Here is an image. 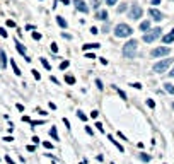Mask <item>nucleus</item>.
<instances>
[{"mask_svg":"<svg viewBox=\"0 0 174 164\" xmlns=\"http://www.w3.org/2000/svg\"><path fill=\"white\" fill-rule=\"evenodd\" d=\"M137 39H130V41L123 46V57L125 58H133L135 53H137Z\"/></svg>","mask_w":174,"mask_h":164,"instance_id":"obj_1","label":"nucleus"},{"mask_svg":"<svg viewBox=\"0 0 174 164\" xmlns=\"http://www.w3.org/2000/svg\"><path fill=\"white\" fill-rule=\"evenodd\" d=\"M132 32H133V29L128 26V24H118V26L114 27L116 38H128V36H132Z\"/></svg>","mask_w":174,"mask_h":164,"instance_id":"obj_2","label":"nucleus"},{"mask_svg":"<svg viewBox=\"0 0 174 164\" xmlns=\"http://www.w3.org/2000/svg\"><path fill=\"white\" fill-rule=\"evenodd\" d=\"M160 34H162V29H160V27H154V29H150L148 32L143 34V41H145V43H152V41H155Z\"/></svg>","mask_w":174,"mask_h":164,"instance_id":"obj_3","label":"nucleus"},{"mask_svg":"<svg viewBox=\"0 0 174 164\" xmlns=\"http://www.w3.org/2000/svg\"><path fill=\"white\" fill-rule=\"evenodd\" d=\"M172 63V58H166L162 60V62H159V63L154 65V72H157V74H162V72H166L167 70V67Z\"/></svg>","mask_w":174,"mask_h":164,"instance_id":"obj_4","label":"nucleus"},{"mask_svg":"<svg viewBox=\"0 0 174 164\" xmlns=\"http://www.w3.org/2000/svg\"><path fill=\"white\" fill-rule=\"evenodd\" d=\"M142 7L138 5V4H133L132 9H130V17H132L133 21H137V19H140L142 17Z\"/></svg>","mask_w":174,"mask_h":164,"instance_id":"obj_5","label":"nucleus"},{"mask_svg":"<svg viewBox=\"0 0 174 164\" xmlns=\"http://www.w3.org/2000/svg\"><path fill=\"white\" fill-rule=\"evenodd\" d=\"M169 50L167 46H159V48H155V50H152V57L154 58H157V57H166V55H169Z\"/></svg>","mask_w":174,"mask_h":164,"instance_id":"obj_6","label":"nucleus"},{"mask_svg":"<svg viewBox=\"0 0 174 164\" xmlns=\"http://www.w3.org/2000/svg\"><path fill=\"white\" fill-rule=\"evenodd\" d=\"M74 4H75V9H77V11H80L82 14H87V12H89V7L85 5L84 0H74Z\"/></svg>","mask_w":174,"mask_h":164,"instance_id":"obj_7","label":"nucleus"},{"mask_svg":"<svg viewBox=\"0 0 174 164\" xmlns=\"http://www.w3.org/2000/svg\"><path fill=\"white\" fill-rule=\"evenodd\" d=\"M148 16L152 17L154 21H157V22H160L162 21V12H159V11H155V9H150V11H148Z\"/></svg>","mask_w":174,"mask_h":164,"instance_id":"obj_8","label":"nucleus"},{"mask_svg":"<svg viewBox=\"0 0 174 164\" xmlns=\"http://www.w3.org/2000/svg\"><path fill=\"white\" fill-rule=\"evenodd\" d=\"M172 41H174V27L166 34V36H162V43H164V45H169V43H172Z\"/></svg>","mask_w":174,"mask_h":164,"instance_id":"obj_9","label":"nucleus"},{"mask_svg":"<svg viewBox=\"0 0 174 164\" xmlns=\"http://www.w3.org/2000/svg\"><path fill=\"white\" fill-rule=\"evenodd\" d=\"M0 65H2V69H5V65H7V57L4 50H0Z\"/></svg>","mask_w":174,"mask_h":164,"instance_id":"obj_10","label":"nucleus"},{"mask_svg":"<svg viewBox=\"0 0 174 164\" xmlns=\"http://www.w3.org/2000/svg\"><path fill=\"white\" fill-rule=\"evenodd\" d=\"M16 48H17V51L21 53L22 57H27V53H26V48H24V45H21L19 41H16Z\"/></svg>","mask_w":174,"mask_h":164,"instance_id":"obj_11","label":"nucleus"},{"mask_svg":"<svg viewBox=\"0 0 174 164\" xmlns=\"http://www.w3.org/2000/svg\"><path fill=\"white\" fill-rule=\"evenodd\" d=\"M96 19H99V21H106L108 19V11H99L96 14Z\"/></svg>","mask_w":174,"mask_h":164,"instance_id":"obj_12","label":"nucleus"},{"mask_svg":"<svg viewBox=\"0 0 174 164\" xmlns=\"http://www.w3.org/2000/svg\"><path fill=\"white\" fill-rule=\"evenodd\" d=\"M108 140H111V142L114 144L116 147H118V150H120V152H121V154L125 152V149H123V145H121V144H118V140H114V138L111 137V135H108Z\"/></svg>","mask_w":174,"mask_h":164,"instance_id":"obj_13","label":"nucleus"},{"mask_svg":"<svg viewBox=\"0 0 174 164\" xmlns=\"http://www.w3.org/2000/svg\"><path fill=\"white\" fill-rule=\"evenodd\" d=\"M101 45L99 43H87V45H84V51H87V50H90V48H94V50H97Z\"/></svg>","mask_w":174,"mask_h":164,"instance_id":"obj_14","label":"nucleus"},{"mask_svg":"<svg viewBox=\"0 0 174 164\" xmlns=\"http://www.w3.org/2000/svg\"><path fill=\"white\" fill-rule=\"evenodd\" d=\"M11 65H12V70H14V74H16V75H21V74H22L21 69H19V67H17V63L14 62V58L11 60Z\"/></svg>","mask_w":174,"mask_h":164,"instance_id":"obj_15","label":"nucleus"},{"mask_svg":"<svg viewBox=\"0 0 174 164\" xmlns=\"http://www.w3.org/2000/svg\"><path fill=\"white\" fill-rule=\"evenodd\" d=\"M164 89L167 91L169 94H174V85H172V84H169V82H166V84H164Z\"/></svg>","mask_w":174,"mask_h":164,"instance_id":"obj_16","label":"nucleus"},{"mask_svg":"<svg viewBox=\"0 0 174 164\" xmlns=\"http://www.w3.org/2000/svg\"><path fill=\"white\" fill-rule=\"evenodd\" d=\"M50 135H51L53 140H60V137H58V132H56V128H55V127L50 130Z\"/></svg>","mask_w":174,"mask_h":164,"instance_id":"obj_17","label":"nucleus"},{"mask_svg":"<svg viewBox=\"0 0 174 164\" xmlns=\"http://www.w3.org/2000/svg\"><path fill=\"white\" fill-rule=\"evenodd\" d=\"M56 22L60 24V27H67V21H65V19H63L62 16H58V17H56Z\"/></svg>","mask_w":174,"mask_h":164,"instance_id":"obj_18","label":"nucleus"},{"mask_svg":"<svg viewBox=\"0 0 174 164\" xmlns=\"http://www.w3.org/2000/svg\"><path fill=\"white\" fill-rule=\"evenodd\" d=\"M140 29H142V31H147V29H150V22H148V21H143L142 24H140Z\"/></svg>","mask_w":174,"mask_h":164,"instance_id":"obj_19","label":"nucleus"},{"mask_svg":"<svg viewBox=\"0 0 174 164\" xmlns=\"http://www.w3.org/2000/svg\"><path fill=\"white\" fill-rule=\"evenodd\" d=\"M39 60H41V63H43V67H44V69H46V70H51V65L48 63L46 58H39Z\"/></svg>","mask_w":174,"mask_h":164,"instance_id":"obj_20","label":"nucleus"},{"mask_svg":"<svg viewBox=\"0 0 174 164\" xmlns=\"http://www.w3.org/2000/svg\"><path fill=\"white\" fill-rule=\"evenodd\" d=\"M65 82H67V84H75V77H72V75H67V77H65Z\"/></svg>","mask_w":174,"mask_h":164,"instance_id":"obj_21","label":"nucleus"},{"mask_svg":"<svg viewBox=\"0 0 174 164\" xmlns=\"http://www.w3.org/2000/svg\"><path fill=\"white\" fill-rule=\"evenodd\" d=\"M140 159H142L143 162H148V161H150V156H147V154H140Z\"/></svg>","mask_w":174,"mask_h":164,"instance_id":"obj_22","label":"nucleus"},{"mask_svg":"<svg viewBox=\"0 0 174 164\" xmlns=\"http://www.w3.org/2000/svg\"><path fill=\"white\" fill-rule=\"evenodd\" d=\"M90 4H92V7H94V9H97V7L101 5V0H90Z\"/></svg>","mask_w":174,"mask_h":164,"instance_id":"obj_23","label":"nucleus"},{"mask_svg":"<svg viewBox=\"0 0 174 164\" xmlns=\"http://www.w3.org/2000/svg\"><path fill=\"white\" fill-rule=\"evenodd\" d=\"M127 11V4H121V5L118 7V14H121V12Z\"/></svg>","mask_w":174,"mask_h":164,"instance_id":"obj_24","label":"nucleus"},{"mask_svg":"<svg viewBox=\"0 0 174 164\" xmlns=\"http://www.w3.org/2000/svg\"><path fill=\"white\" fill-rule=\"evenodd\" d=\"M69 65H70V62H69V60H67V62H62V63H60V69H62V70H65L67 67H69Z\"/></svg>","mask_w":174,"mask_h":164,"instance_id":"obj_25","label":"nucleus"},{"mask_svg":"<svg viewBox=\"0 0 174 164\" xmlns=\"http://www.w3.org/2000/svg\"><path fill=\"white\" fill-rule=\"evenodd\" d=\"M77 116H79V120H82V122H85V120H87V116H85V115H84L82 111L77 113Z\"/></svg>","mask_w":174,"mask_h":164,"instance_id":"obj_26","label":"nucleus"},{"mask_svg":"<svg viewBox=\"0 0 174 164\" xmlns=\"http://www.w3.org/2000/svg\"><path fill=\"white\" fill-rule=\"evenodd\" d=\"M85 58H90V60H94V58H97L94 53H85Z\"/></svg>","mask_w":174,"mask_h":164,"instance_id":"obj_27","label":"nucleus"},{"mask_svg":"<svg viewBox=\"0 0 174 164\" xmlns=\"http://www.w3.org/2000/svg\"><path fill=\"white\" fill-rule=\"evenodd\" d=\"M147 106L148 108H155V103H154L152 99H147Z\"/></svg>","mask_w":174,"mask_h":164,"instance_id":"obj_28","label":"nucleus"},{"mask_svg":"<svg viewBox=\"0 0 174 164\" xmlns=\"http://www.w3.org/2000/svg\"><path fill=\"white\" fill-rule=\"evenodd\" d=\"M31 72H32V75H34V79H41V75H39L38 70H31Z\"/></svg>","mask_w":174,"mask_h":164,"instance_id":"obj_29","label":"nucleus"},{"mask_svg":"<svg viewBox=\"0 0 174 164\" xmlns=\"http://www.w3.org/2000/svg\"><path fill=\"white\" fill-rule=\"evenodd\" d=\"M0 36H2V38H7V31L4 29V27H0Z\"/></svg>","mask_w":174,"mask_h":164,"instance_id":"obj_30","label":"nucleus"},{"mask_svg":"<svg viewBox=\"0 0 174 164\" xmlns=\"http://www.w3.org/2000/svg\"><path fill=\"white\" fill-rule=\"evenodd\" d=\"M50 48H51V51H53V53H56V51H58V46L55 45V43H51V46H50Z\"/></svg>","mask_w":174,"mask_h":164,"instance_id":"obj_31","label":"nucleus"},{"mask_svg":"<svg viewBox=\"0 0 174 164\" xmlns=\"http://www.w3.org/2000/svg\"><path fill=\"white\" fill-rule=\"evenodd\" d=\"M96 127H97V130H99V132H104V127H102V123H96Z\"/></svg>","mask_w":174,"mask_h":164,"instance_id":"obj_32","label":"nucleus"},{"mask_svg":"<svg viewBox=\"0 0 174 164\" xmlns=\"http://www.w3.org/2000/svg\"><path fill=\"white\" fill-rule=\"evenodd\" d=\"M43 145H44L46 149H53V144L51 142H43Z\"/></svg>","mask_w":174,"mask_h":164,"instance_id":"obj_33","label":"nucleus"},{"mask_svg":"<svg viewBox=\"0 0 174 164\" xmlns=\"http://www.w3.org/2000/svg\"><path fill=\"white\" fill-rule=\"evenodd\" d=\"M96 85H97V89H102V87H104V85H102V82H101L99 79L96 80Z\"/></svg>","mask_w":174,"mask_h":164,"instance_id":"obj_34","label":"nucleus"},{"mask_svg":"<svg viewBox=\"0 0 174 164\" xmlns=\"http://www.w3.org/2000/svg\"><path fill=\"white\" fill-rule=\"evenodd\" d=\"M116 91H118V92H120V96H121L123 99H127V94H125V92H123L121 89H118V87H116Z\"/></svg>","mask_w":174,"mask_h":164,"instance_id":"obj_35","label":"nucleus"},{"mask_svg":"<svg viewBox=\"0 0 174 164\" xmlns=\"http://www.w3.org/2000/svg\"><path fill=\"white\" fill-rule=\"evenodd\" d=\"M32 38H34V39H41V34H39V32H32Z\"/></svg>","mask_w":174,"mask_h":164,"instance_id":"obj_36","label":"nucleus"},{"mask_svg":"<svg viewBox=\"0 0 174 164\" xmlns=\"http://www.w3.org/2000/svg\"><path fill=\"white\" fill-rule=\"evenodd\" d=\"M7 26H9V27H14V26H16V22H14V21H11V19H9V21H7Z\"/></svg>","mask_w":174,"mask_h":164,"instance_id":"obj_37","label":"nucleus"},{"mask_svg":"<svg viewBox=\"0 0 174 164\" xmlns=\"http://www.w3.org/2000/svg\"><path fill=\"white\" fill-rule=\"evenodd\" d=\"M116 2H118V0H106V4H108V5H114Z\"/></svg>","mask_w":174,"mask_h":164,"instance_id":"obj_38","label":"nucleus"},{"mask_svg":"<svg viewBox=\"0 0 174 164\" xmlns=\"http://www.w3.org/2000/svg\"><path fill=\"white\" fill-rule=\"evenodd\" d=\"M97 115H99V113H97V111H96V110H94V111L90 113V118H97Z\"/></svg>","mask_w":174,"mask_h":164,"instance_id":"obj_39","label":"nucleus"},{"mask_svg":"<svg viewBox=\"0 0 174 164\" xmlns=\"http://www.w3.org/2000/svg\"><path fill=\"white\" fill-rule=\"evenodd\" d=\"M5 161H7V162H9V164H14V161H12V157H9V156H7V157H5Z\"/></svg>","mask_w":174,"mask_h":164,"instance_id":"obj_40","label":"nucleus"},{"mask_svg":"<svg viewBox=\"0 0 174 164\" xmlns=\"http://www.w3.org/2000/svg\"><path fill=\"white\" fill-rule=\"evenodd\" d=\"M90 32H92V34H97V32H99V31H97L96 27H90Z\"/></svg>","mask_w":174,"mask_h":164,"instance_id":"obj_41","label":"nucleus"},{"mask_svg":"<svg viewBox=\"0 0 174 164\" xmlns=\"http://www.w3.org/2000/svg\"><path fill=\"white\" fill-rule=\"evenodd\" d=\"M85 132L89 133V135H92V128H90V127H87V128H85Z\"/></svg>","mask_w":174,"mask_h":164,"instance_id":"obj_42","label":"nucleus"},{"mask_svg":"<svg viewBox=\"0 0 174 164\" xmlns=\"http://www.w3.org/2000/svg\"><path fill=\"white\" fill-rule=\"evenodd\" d=\"M38 113H39L41 116H46V115H48V113H46V111H43V110H39V111H38Z\"/></svg>","mask_w":174,"mask_h":164,"instance_id":"obj_43","label":"nucleus"},{"mask_svg":"<svg viewBox=\"0 0 174 164\" xmlns=\"http://www.w3.org/2000/svg\"><path fill=\"white\" fill-rule=\"evenodd\" d=\"M152 4H154V5H159V4H160V0H152Z\"/></svg>","mask_w":174,"mask_h":164,"instance_id":"obj_44","label":"nucleus"},{"mask_svg":"<svg viewBox=\"0 0 174 164\" xmlns=\"http://www.w3.org/2000/svg\"><path fill=\"white\" fill-rule=\"evenodd\" d=\"M169 77H174V67H172V70L169 72Z\"/></svg>","mask_w":174,"mask_h":164,"instance_id":"obj_45","label":"nucleus"},{"mask_svg":"<svg viewBox=\"0 0 174 164\" xmlns=\"http://www.w3.org/2000/svg\"><path fill=\"white\" fill-rule=\"evenodd\" d=\"M62 2H63V4H70V2H69V0H62Z\"/></svg>","mask_w":174,"mask_h":164,"instance_id":"obj_46","label":"nucleus"},{"mask_svg":"<svg viewBox=\"0 0 174 164\" xmlns=\"http://www.w3.org/2000/svg\"><path fill=\"white\" fill-rule=\"evenodd\" d=\"M172 106H174V104H172Z\"/></svg>","mask_w":174,"mask_h":164,"instance_id":"obj_47","label":"nucleus"}]
</instances>
